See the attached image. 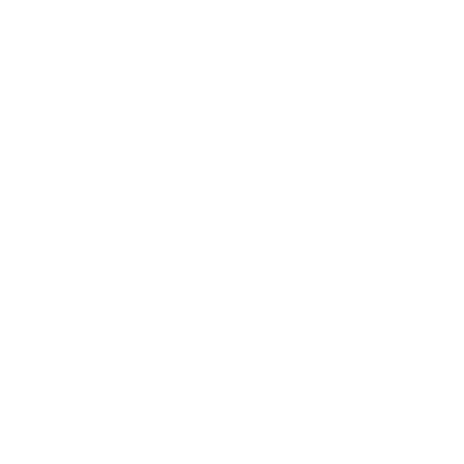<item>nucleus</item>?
<instances>
[]
</instances>
